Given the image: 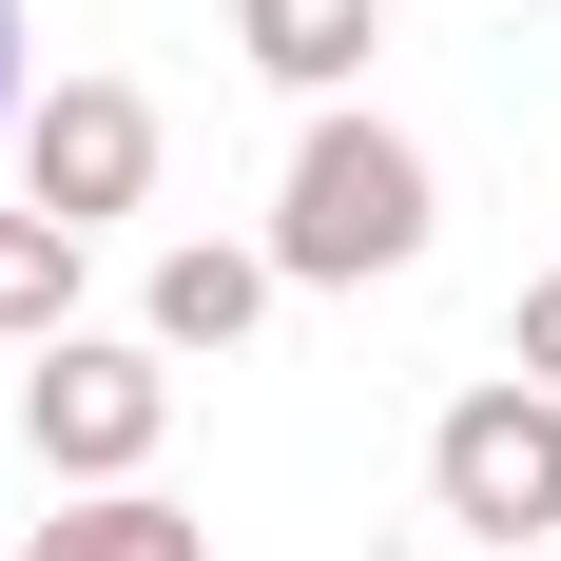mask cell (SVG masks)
<instances>
[{
    "label": "cell",
    "mask_w": 561,
    "mask_h": 561,
    "mask_svg": "<svg viewBox=\"0 0 561 561\" xmlns=\"http://www.w3.org/2000/svg\"><path fill=\"white\" fill-rule=\"evenodd\" d=\"M426 252V156H407L388 116H310L290 136V174H272V272L290 290H368V272H407Z\"/></svg>",
    "instance_id": "obj_1"
},
{
    "label": "cell",
    "mask_w": 561,
    "mask_h": 561,
    "mask_svg": "<svg viewBox=\"0 0 561 561\" xmlns=\"http://www.w3.org/2000/svg\"><path fill=\"white\" fill-rule=\"evenodd\" d=\"M504 368H523V388H561V272H542V290L504 310Z\"/></svg>",
    "instance_id": "obj_9"
},
{
    "label": "cell",
    "mask_w": 561,
    "mask_h": 561,
    "mask_svg": "<svg viewBox=\"0 0 561 561\" xmlns=\"http://www.w3.org/2000/svg\"><path fill=\"white\" fill-rule=\"evenodd\" d=\"M20 446H39L58 504H78V484H156V446H174V348H156V330H58L39 368H20Z\"/></svg>",
    "instance_id": "obj_2"
},
{
    "label": "cell",
    "mask_w": 561,
    "mask_h": 561,
    "mask_svg": "<svg viewBox=\"0 0 561 561\" xmlns=\"http://www.w3.org/2000/svg\"><path fill=\"white\" fill-rule=\"evenodd\" d=\"M523 561H561V542H523Z\"/></svg>",
    "instance_id": "obj_11"
},
{
    "label": "cell",
    "mask_w": 561,
    "mask_h": 561,
    "mask_svg": "<svg viewBox=\"0 0 561 561\" xmlns=\"http://www.w3.org/2000/svg\"><path fill=\"white\" fill-rule=\"evenodd\" d=\"M20 194H39L58 232H116L156 194V98H136V78H39V98H20Z\"/></svg>",
    "instance_id": "obj_4"
},
{
    "label": "cell",
    "mask_w": 561,
    "mask_h": 561,
    "mask_svg": "<svg viewBox=\"0 0 561 561\" xmlns=\"http://www.w3.org/2000/svg\"><path fill=\"white\" fill-rule=\"evenodd\" d=\"M78 252H98V232H58L39 194L0 214V348H58V330H78Z\"/></svg>",
    "instance_id": "obj_8"
},
{
    "label": "cell",
    "mask_w": 561,
    "mask_h": 561,
    "mask_svg": "<svg viewBox=\"0 0 561 561\" xmlns=\"http://www.w3.org/2000/svg\"><path fill=\"white\" fill-rule=\"evenodd\" d=\"M20 561H214V523L174 504V484H78V504H58Z\"/></svg>",
    "instance_id": "obj_7"
},
{
    "label": "cell",
    "mask_w": 561,
    "mask_h": 561,
    "mask_svg": "<svg viewBox=\"0 0 561 561\" xmlns=\"http://www.w3.org/2000/svg\"><path fill=\"white\" fill-rule=\"evenodd\" d=\"M232 58L290 78V98H348V78L388 58V0H232Z\"/></svg>",
    "instance_id": "obj_6"
},
{
    "label": "cell",
    "mask_w": 561,
    "mask_h": 561,
    "mask_svg": "<svg viewBox=\"0 0 561 561\" xmlns=\"http://www.w3.org/2000/svg\"><path fill=\"white\" fill-rule=\"evenodd\" d=\"M0 136H20V0H0Z\"/></svg>",
    "instance_id": "obj_10"
},
{
    "label": "cell",
    "mask_w": 561,
    "mask_h": 561,
    "mask_svg": "<svg viewBox=\"0 0 561 561\" xmlns=\"http://www.w3.org/2000/svg\"><path fill=\"white\" fill-rule=\"evenodd\" d=\"M542 20H561V0H542Z\"/></svg>",
    "instance_id": "obj_12"
},
{
    "label": "cell",
    "mask_w": 561,
    "mask_h": 561,
    "mask_svg": "<svg viewBox=\"0 0 561 561\" xmlns=\"http://www.w3.org/2000/svg\"><path fill=\"white\" fill-rule=\"evenodd\" d=\"M272 232H252V252H232V232H194V252H156V290H136V330L174 348V368H194V348H252V310H272Z\"/></svg>",
    "instance_id": "obj_5"
},
{
    "label": "cell",
    "mask_w": 561,
    "mask_h": 561,
    "mask_svg": "<svg viewBox=\"0 0 561 561\" xmlns=\"http://www.w3.org/2000/svg\"><path fill=\"white\" fill-rule=\"evenodd\" d=\"M426 504L484 523V542L523 561V542L561 523V388H523V368H504V388H465L446 426H426Z\"/></svg>",
    "instance_id": "obj_3"
}]
</instances>
